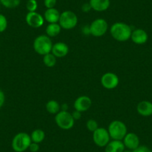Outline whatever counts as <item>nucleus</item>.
I'll use <instances>...</instances> for the list:
<instances>
[{"mask_svg":"<svg viewBox=\"0 0 152 152\" xmlns=\"http://www.w3.org/2000/svg\"><path fill=\"white\" fill-rule=\"evenodd\" d=\"M53 46L51 37L46 34L39 35L34 40L33 48L35 52L40 55H47L52 52V49Z\"/></svg>","mask_w":152,"mask_h":152,"instance_id":"nucleus-2","label":"nucleus"},{"mask_svg":"<svg viewBox=\"0 0 152 152\" xmlns=\"http://www.w3.org/2000/svg\"><path fill=\"white\" fill-rule=\"evenodd\" d=\"M69 52V48L68 45L63 42H58V43L53 44L52 49V53L57 58H61L66 56Z\"/></svg>","mask_w":152,"mask_h":152,"instance_id":"nucleus-14","label":"nucleus"},{"mask_svg":"<svg viewBox=\"0 0 152 152\" xmlns=\"http://www.w3.org/2000/svg\"><path fill=\"white\" fill-rule=\"evenodd\" d=\"M78 17L72 11H64L61 14L59 19V25L61 28L70 30L76 27L78 24Z\"/></svg>","mask_w":152,"mask_h":152,"instance_id":"nucleus-6","label":"nucleus"},{"mask_svg":"<svg viewBox=\"0 0 152 152\" xmlns=\"http://www.w3.org/2000/svg\"><path fill=\"white\" fill-rule=\"evenodd\" d=\"M91 9L92 8L91 6H90V3H84V5H82V7H81V10H82V11H84V12L85 13L89 12Z\"/></svg>","mask_w":152,"mask_h":152,"instance_id":"nucleus-32","label":"nucleus"},{"mask_svg":"<svg viewBox=\"0 0 152 152\" xmlns=\"http://www.w3.org/2000/svg\"><path fill=\"white\" fill-rule=\"evenodd\" d=\"M38 4L37 0H28L26 2V9L28 12H34L37 11Z\"/></svg>","mask_w":152,"mask_h":152,"instance_id":"nucleus-25","label":"nucleus"},{"mask_svg":"<svg viewBox=\"0 0 152 152\" xmlns=\"http://www.w3.org/2000/svg\"><path fill=\"white\" fill-rule=\"evenodd\" d=\"M132 152H152V151L148 146L140 145L135 150L132 151Z\"/></svg>","mask_w":152,"mask_h":152,"instance_id":"nucleus-29","label":"nucleus"},{"mask_svg":"<svg viewBox=\"0 0 152 152\" xmlns=\"http://www.w3.org/2000/svg\"><path fill=\"white\" fill-rule=\"evenodd\" d=\"M90 6L92 9L97 12H102L105 11L109 8L110 5V0H90Z\"/></svg>","mask_w":152,"mask_h":152,"instance_id":"nucleus-16","label":"nucleus"},{"mask_svg":"<svg viewBox=\"0 0 152 152\" xmlns=\"http://www.w3.org/2000/svg\"><path fill=\"white\" fill-rule=\"evenodd\" d=\"M28 149L31 152H37L40 150V144L31 142V143L29 145Z\"/></svg>","mask_w":152,"mask_h":152,"instance_id":"nucleus-28","label":"nucleus"},{"mask_svg":"<svg viewBox=\"0 0 152 152\" xmlns=\"http://www.w3.org/2000/svg\"><path fill=\"white\" fill-rule=\"evenodd\" d=\"M61 29L59 23H49L46 28V35L49 37H55L61 33Z\"/></svg>","mask_w":152,"mask_h":152,"instance_id":"nucleus-19","label":"nucleus"},{"mask_svg":"<svg viewBox=\"0 0 152 152\" xmlns=\"http://www.w3.org/2000/svg\"><path fill=\"white\" fill-rule=\"evenodd\" d=\"M21 0H0V4H2L5 8L13 9L20 5Z\"/></svg>","mask_w":152,"mask_h":152,"instance_id":"nucleus-23","label":"nucleus"},{"mask_svg":"<svg viewBox=\"0 0 152 152\" xmlns=\"http://www.w3.org/2000/svg\"><path fill=\"white\" fill-rule=\"evenodd\" d=\"M31 143V136L26 132H20L14 137L11 146L15 152H24L28 149Z\"/></svg>","mask_w":152,"mask_h":152,"instance_id":"nucleus-3","label":"nucleus"},{"mask_svg":"<svg viewBox=\"0 0 152 152\" xmlns=\"http://www.w3.org/2000/svg\"><path fill=\"white\" fill-rule=\"evenodd\" d=\"M90 34L96 37H100L104 36L108 30L107 22L102 18L96 19L93 20L89 26Z\"/></svg>","mask_w":152,"mask_h":152,"instance_id":"nucleus-7","label":"nucleus"},{"mask_svg":"<svg viewBox=\"0 0 152 152\" xmlns=\"http://www.w3.org/2000/svg\"><path fill=\"white\" fill-rule=\"evenodd\" d=\"M110 32L114 40L119 42H125L131 39L132 28L127 23L117 22L111 26Z\"/></svg>","mask_w":152,"mask_h":152,"instance_id":"nucleus-1","label":"nucleus"},{"mask_svg":"<svg viewBox=\"0 0 152 152\" xmlns=\"http://www.w3.org/2000/svg\"><path fill=\"white\" fill-rule=\"evenodd\" d=\"M5 102V95L4 92L0 89V108H2Z\"/></svg>","mask_w":152,"mask_h":152,"instance_id":"nucleus-30","label":"nucleus"},{"mask_svg":"<svg viewBox=\"0 0 152 152\" xmlns=\"http://www.w3.org/2000/svg\"><path fill=\"white\" fill-rule=\"evenodd\" d=\"M119 79L117 75L113 72H106L101 78V84L107 90H113L119 85Z\"/></svg>","mask_w":152,"mask_h":152,"instance_id":"nucleus-9","label":"nucleus"},{"mask_svg":"<svg viewBox=\"0 0 152 152\" xmlns=\"http://www.w3.org/2000/svg\"><path fill=\"white\" fill-rule=\"evenodd\" d=\"M125 148L134 151L140 145V140L138 136L134 133H127L125 137L122 140Z\"/></svg>","mask_w":152,"mask_h":152,"instance_id":"nucleus-12","label":"nucleus"},{"mask_svg":"<svg viewBox=\"0 0 152 152\" xmlns=\"http://www.w3.org/2000/svg\"><path fill=\"white\" fill-rule=\"evenodd\" d=\"M93 140L95 144L100 148H104L110 141V137L107 129L99 128L93 132Z\"/></svg>","mask_w":152,"mask_h":152,"instance_id":"nucleus-8","label":"nucleus"},{"mask_svg":"<svg viewBox=\"0 0 152 152\" xmlns=\"http://www.w3.org/2000/svg\"><path fill=\"white\" fill-rule=\"evenodd\" d=\"M86 127H87V130L90 131V132H94L96 129H98L99 128L98 122L95 119H89L87 121V123H86Z\"/></svg>","mask_w":152,"mask_h":152,"instance_id":"nucleus-24","label":"nucleus"},{"mask_svg":"<svg viewBox=\"0 0 152 152\" xmlns=\"http://www.w3.org/2000/svg\"><path fill=\"white\" fill-rule=\"evenodd\" d=\"M74 108L75 110L80 112H86L92 106V100L90 97L87 96H81L75 99L74 102Z\"/></svg>","mask_w":152,"mask_h":152,"instance_id":"nucleus-11","label":"nucleus"},{"mask_svg":"<svg viewBox=\"0 0 152 152\" xmlns=\"http://www.w3.org/2000/svg\"><path fill=\"white\" fill-rule=\"evenodd\" d=\"M46 109L49 113L56 115L61 110V105L56 100H49L46 103Z\"/></svg>","mask_w":152,"mask_h":152,"instance_id":"nucleus-21","label":"nucleus"},{"mask_svg":"<svg viewBox=\"0 0 152 152\" xmlns=\"http://www.w3.org/2000/svg\"><path fill=\"white\" fill-rule=\"evenodd\" d=\"M43 62L46 66L51 68L55 66V64H57V58L51 52L43 56Z\"/></svg>","mask_w":152,"mask_h":152,"instance_id":"nucleus-22","label":"nucleus"},{"mask_svg":"<svg viewBox=\"0 0 152 152\" xmlns=\"http://www.w3.org/2000/svg\"><path fill=\"white\" fill-rule=\"evenodd\" d=\"M123 152H132V151H131V150H128V149H127V150H126V149H125V150Z\"/></svg>","mask_w":152,"mask_h":152,"instance_id":"nucleus-33","label":"nucleus"},{"mask_svg":"<svg viewBox=\"0 0 152 152\" xmlns=\"http://www.w3.org/2000/svg\"><path fill=\"white\" fill-rule=\"evenodd\" d=\"M61 16V13L59 12L58 9L55 8H47L46 11H45L44 20L49 23H58Z\"/></svg>","mask_w":152,"mask_h":152,"instance_id":"nucleus-18","label":"nucleus"},{"mask_svg":"<svg viewBox=\"0 0 152 152\" xmlns=\"http://www.w3.org/2000/svg\"><path fill=\"white\" fill-rule=\"evenodd\" d=\"M30 136L31 139V142L40 144L45 140L46 134H45V132L42 129L37 128V129L34 130Z\"/></svg>","mask_w":152,"mask_h":152,"instance_id":"nucleus-20","label":"nucleus"},{"mask_svg":"<svg viewBox=\"0 0 152 152\" xmlns=\"http://www.w3.org/2000/svg\"><path fill=\"white\" fill-rule=\"evenodd\" d=\"M43 2L46 8H53L56 5L57 0H44Z\"/></svg>","mask_w":152,"mask_h":152,"instance_id":"nucleus-27","label":"nucleus"},{"mask_svg":"<svg viewBox=\"0 0 152 152\" xmlns=\"http://www.w3.org/2000/svg\"><path fill=\"white\" fill-rule=\"evenodd\" d=\"M55 121L56 125L61 129L70 130L74 126L75 120L69 112L66 110H60L55 115Z\"/></svg>","mask_w":152,"mask_h":152,"instance_id":"nucleus-5","label":"nucleus"},{"mask_svg":"<svg viewBox=\"0 0 152 152\" xmlns=\"http://www.w3.org/2000/svg\"><path fill=\"white\" fill-rule=\"evenodd\" d=\"M137 111L142 116L148 117L152 116V102L147 100L141 101L137 104Z\"/></svg>","mask_w":152,"mask_h":152,"instance_id":"nucleus-15","label":"nucleus"},{"mask_svg":"<svg viewBox=\"0 0 152 152\" xmlns=\"http://www.w3.org/2000/svg\"><path fill=\"white\" fill-rule=\"evenodd\" d=\"M104 148V152H123L125 150V145L122 140H112Z\"/></svg>","mask_w":152,"mask_h":152,"instance_id":"nucleus-17","label":"nucleus"},{"mask_svg":"<svg viewBox=\"0 0 152 152\" xmlns=\"http://www.w3.org/2000/svg\"><path fill=\"white\" fill-rule=\"evenodd\" d=\"M44 17L41 14L34 12H28L26 16V22L30 27L33 28H39L44 24Z\"/></svg>","mask_w":152,"mask_h":152,"instance_id":"nucleus-10","label":"nucleus"},{"mask_svg":"<svg viewBox=\"0 0 152 152\" xmlns=\"http://www.w3.org/2000/svg\"><path fill=\"white\" fill-rule=\"evenodd\" d=\"M131 40L133 43L137 45L145 44L148 40V33L142 28H137L132 31L131 36Z\"/></svg>","mask_w":152,"mask_h":152,"instance_id":"nucleus-13","label":"nucleus"},{"mask_svg":"<svg viewBox=\"0 0 152 152\" xmlns=\"http://www.w3.org/2000/svg\"><path fill=\"white\" fill-rule=\"evenodd\" d=\"M81 113H82L80 112V111L75 110V111H73V113H72V116L74 118L75 120H78V119H81Z\"/></svg>","mask_w":152,"mask_h":152,"instance_id":"nucleus-31","label":"nucleus"},{"mask_svg":"<svg viewBox=\"0 0 152 152\" xmlns=\"http://www.w3.org/2000/svg\"><path fill=\"white\" fill-rule=\"evenodd\" d=\"M8 28V20L3 14H0V33L5 31Z\"/></svg>","mask_w":152,"mask_h":152,"instance_id":"nucleus-26","label":"nucleus"},{"mask_svg":"<svg viewBox=\"0 0 152 152\" xmlns=\"http://www.w3.org/2000/svg\"><path fill=\"white\" fill-rule=\"evenodd\" d=\"M107 131L110 139L122 141L128 133L126 125L119 120H114L111 122L108 126Z\"/></svg>","mask_w":152,"mask_h":152,"instance_id":"nucleus-4","label":"nucleus"}]
</instances>
